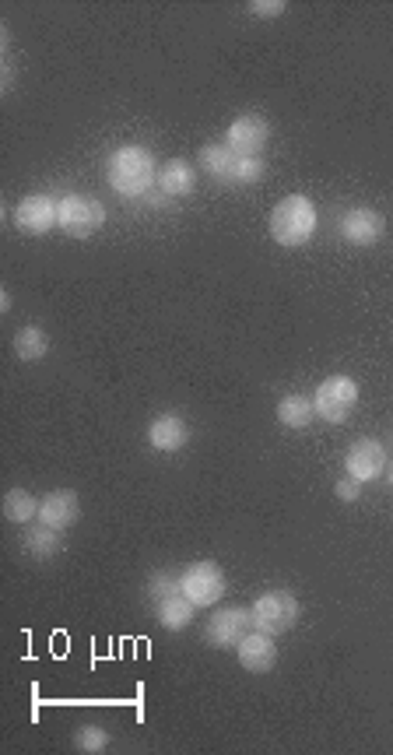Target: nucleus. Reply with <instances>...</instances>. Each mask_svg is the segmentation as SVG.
Listing matches in <instances>:
<instances>
[{
    "label": "nucleus",
    "mask_w": 393,
    "mask_h": 755,
    "mask_svg": "<svg viewBox=\"0 0 393 755\" xmlns=\"http://www.w3.org/2000/svg\"><path fill=\"white\" fill-rule=\"evenodd\" d=\"M106 176L116 194L144 197L158 183L155 155H151L148 148H141V144H123V148H116L113 155H109Z\"/></svg>",
    "instance_id": "nucleus-1"
},
{
    "label": "nucleus",
    "mask_w": 393,
    "mask_h": 755,
    "mask_svg": "<svg viewBox=\"0 0 393 755\" xmlns=\"http://www.w3.org/2000/svg\"><path fill=\"white\" fill-rule=\"evenodd\" d=\"M316 232V204L306 194H288L271 211V239L278 246H302Z\"/></svg>",
    "instance_id": "nucleus-2"
},
{
    "label": "nucleus",
    "mask_w": 393,
    "mask_h": 755,
    "mask_svg": "<svg viewBox=\"0 0 393 755\" xmlns=\"http://www.w3.org/2000/svg\"><path fill=\"white\" fill-rule=\"evenodd\" d=\"M106 225V204L88 194L60 197V229L71 239H88Z\"/></svg>",
    "instance_id": "nucleus-3"
},
{
    "label": "nucleus",
    "mask_w": 393,
    "mask_h": 755,
    "mask_svg": "<svg viewBox=\"0 0 393 755\" xmlns=\"http://www.w3.org/2000/svg\"><path fill=\"white\" fill-rule=\"evenodd\" d=\"M299 622V597L292 590H267L253 601V626L281 636Z\"/></svg>",
    "instance_id": "nucleus-4"
},
{
    "label": "nucleus",
    "mask_w": 393,
    "mask_h": 755,
    "mask_svg": "<svg viewBox=\"0 0 393 755\" xmlns=\"http://www.w3.org/2000/svg\"><path fill=\"white\" fill-rule=\"evenodd\" d=\"M313 404H316V415H320L323 422H330V425L348 422L351 411H355V404H358V383L351 380V376H327V380L316 387Z\"/></svg>",
    "instance_id": "nucleus-5"
},
{
    "label": "nucleus",
    "mask_w": 393,
    "mask_h": 755,
    "mask_svg": "<svg viewBox=\"0 0 393 755\" xmlns=\"http://www.w3.org/2000/svg\"><path fill=\"white\" fill-rule=\"evenodd\" d=\"M179 583H183V597H190V601L201 604V608L218 604L225 597V590H229L222 566H218V562H208V559L186 566L183 573H179Z\"/></svg>",
    "instance_id": "nucleus-6"
},
{
    "label": "nucleus",
    "mask_w": 393,
    "mask_h": 755,
    "mask_svg": "<svg viewBox=\"0 0 393 755\" xmlns=\"http://www.w3.org/2000/svg\"><path fill=\"white\" fill-rule=\"evenodd\" d=\"M253 629H257L253 626V608H218L208 619V626H204V636H208L211 647L229 650L239 647Z\"/></svg>",
    "instance_id": "nucleus-7"
},
{
    "label": "nucleus",
    "mask_w": 393,
    "mask_h": 755,
    "mask_svg": "<svg viewBox=\"0 0 393 755\" xmlns=\"http://www.w3.org/2000/svg\"><path fill=\"white\" fill-rule=\"evenodd\" d=\"M15 225L25 236H46L60 225V201H53L50 194L22 197L15 208Z\"/></svg>",
    "instance_id": "nucleus-8"
},
{
    "label": "nucleus",
    "mask_w": 393,
    "mask_h": 755,
    "mask_svg": "<svg viewBox=\"0 0 393 755\" xmlns=\"http://www.w3.org/2000/svg\"><path fill=\"white\" fill-rule=\"evenodd\" d=\"M271 141V127H267L264 116L257 113H243L229 123V134H225V144H229L236 155L243 159H260V151Z\"/></svg>",
    "instance_id": "nucleus-9"
},
{
    "label": "nucleus",
    "mask_w": 393,
    "mask_h": 755,
    "mask_svg": "<svg viewBox=\"0 0 393 755\" xmlns=\"http://www.w3.org/2000/svg\"><path fill=\"white\" fill-rule=\"evenodd\" d=\"M386 446L379 443V439H358V443H351V450L344 453V471H348L351 478H358V482H372V478H379L386 471Z\"/></svg>",
    "instance_id": "nucleus-10"
},
{
    "label": "nucleus",
    "mask_w": 393,
    "mask_h": 755,
    "mask_svg": "<svg viewBox=\"0 0 393 755\" xmlns=\"http://www.w3.org/2000/svg\"><path fill=\"white\" fill-rule=\"evenodd\" d=\"M386 232V222L376 208H348L341 215V239L351 246H376Z\"/></svg>",
    "instance_id": "nucleus-11"
},
{
    "label": "nucleus",
    "mask_w": 393,
    "mask_h": 755,
    "mask_svg": "<svg viewBox=\"0 0 393 755\" xmlns=\"http://www.w3.org/2000/svg\"><path fill=\"white\" fill-rule=\"evenodd\" d=\"M81 520V499L74 489H57L39 503V524L53 527V531H71Z\"/></svg>",
    "instance_id": "nucleus-12"
},
{
    "label": "nucleus",
    "mask_w": 393,
    "mask_h": 755,
    "mask_svg": "<svg viewBox=\"0 0 393 755\" xmlns=\"http://www.w3.org/2000/svg\"><path fill=\"white\" fill-rule=\"evenodd\" d=\"M236 654H239L243 671H250V675H267V671L278 664V643H274V636L264 633V629H253L236 647Z\"/></svg>",
    "instance_id": "nucleus-13"
},
{
    "label": "nucleus",
    "mask_w": 393,
    "mask_h": 755,
    "mask_svg": "<svg viewBox=\"0 0 393 755\" xmlns=\"http://www.w3.org/2000/svg\"><path fill=\"white\" fill-rule=\"evenodd\" d=\"M148 443L155 446L158 453H176L190 443V425L179 415H158L155 422L148 425Z\"/></svg>",
    "instance_id": "nucleus-14"
},
{
    "label": "nucleus",
    "mask_w": 393,
    "mask_h": 755,
    "mask_svg": "<svg viewBox=\"0 0 393 755\" xmlns=\"http://www.w3.org/2000/svg\"><path fill=\"white\" fill-rule=\"evenodd\" d=\"M201 169L218 183H232L236 187V169H239V155L229 148L225 141L218 144H204L201 148Z\"/></svg>",
    "instance_id": "nucleus-15"
},
{
    "label": "nucleus",
    "mask_w": 393,
    "mask_h": 755,
    "mask_svg": "<svg viewBox=\"0 0 393 755\" xmlns=\"http://www.w3.org/2000/svg\"><path fill=\"white\" fill-rule=\"evenodd\" d=\"M193 187H197V169H193V162L172 159L158 169V190H162V197H186L193 194Z\"/></svg>",
    "instance_id": "nucleus-16"
},
{
    "label": "nucleus",
    "mask_w": 393,
    "mask_h": 755,
    "mask_svg": "<svg viewBox=\"0 0 393 755\" xmlns=\"http://www.w3.org/2000/svg\"><path fill=\"white\" fill-rule=\"evenodd\" d=\"M193 612H197V604L190 601V597L176 594V597H165V601L155 604V619L162 629H169V633H183L186 626L193 622Z\"/></svg>",
    "instance_id": "nucleus-17"
},
{
    "label": "nucleus",
    "mask_w": 393,
    "mask_h": 755,
    "mask_svg": "<svg viewBox=\"0 0 393 755\" xmlns=\"http://www.w3.org/2000/svg\"><path fill=\"white\" fill-rule=\"evenodd\" d=\"M313 415H316L313 397H306V394H288V397H281V404H278V422L285 425V429H306V425L313 422Z\"/></svg>",
    "instance_id": "nucleus-18"
},
{
    "label": "nucleus",
    "mask_w": 393,
    "mask_h": 755,
    "mask_svg": "<svg viewBox=\"0 0 393 755\" xmlns=\"http://www.w3.org/2000/svg\"><path fill=\"white\" fill-rule=\"evenodd\" d=\"M46 352H50V338H46L43 327H22V331L15 334V355L22 362H39L46 359Z\"/></svg>",
    "instance_id": "nucleus-19"
},
{
    "label": "nucleus",
    "mask_w": 393,
    "mask_h": 755,
    "mask_svg": "<svg viewBox=\"0 0 393 755\" xmlns=\"http://www.w3.org/2000/svg\"><path fill=\"white\" fill-rule=\"evenodd\" d=\"M4 517H8L11 524H18V527L32 524V520L39 517L36 496H32V492H25V489H11L8 496H4Z\"/></svg>",
    "instance_id": "nucleus-20"
},
{
    "label": "nucleus",
    "mask_w": 393,
    "mask_h": 755,
    "mask_svg": "<svg viewBox=\"0 0 393 755\" xmlns=\"http://www.w3.org/2000/svg\"><path fill=\"white\" fill-rule=\"evenodd\" d=\"M60 534H64V531H53V527L39 524V527H32V531H25L22 545H25V552H29V555H36V559H46V555H57L60 548H64Z\"/></svg>",
    "instance_id": "nucleus-21"
},
{
    "label": "nucleus",
    "mask_w": 393,
    "mask_h": 755,
    "mask_svg": "<svg viewBox=\"0 0 393 755\" xmlns=\"http://www.w3.org/2000/svg\"><path fill=\"white\" fill-rule=\"evenodd\" d=\"M74 745H78V752L99 755L109 748V731L99 724H85V727H78V734H74Z\"/></svg>",
    "instance_id": "nucleus-22"
},
{
    "label": "nucleus",
    "mask_w": 393,
    "mask_h": 755,
    "mask_svg": "<svg viewBox=\"0 0 393 755\" xmlns=\"http://www.w3.org/2000/svg\"><path fill=\"white\" fill-rule=\"evenodd\" d=\"M176 594H183L179 576L169 573V569H158V573L151 576V583H148V597L158 604V601H165V597H176Z\"/></svg>",
    "instance_id": "nucleus-23"
},
{
    "label": "nucleus",
    "mask_w": 393,
    "mask_h": 755,
    "mask_svg": "<svg viewBox=\"0 0 393 755\" xmlns=\"http://www.w3.org/2000/svg\"><path fill=\"white\" fill-rule=\"evenodd\" d=\"M260 176H264V162H260V159H243V155H239L236 187H246V183H257Z\"/></svg>",
    "instance_id": "nucleus-24"
},
{
    "label": "nucleus",
    "mask_w": 393,
    "mask_h": 755,
    "mask_svg": "<svg viewBox=\"0 0 393 755\" xmlns=\"http://www.w3.org/2000/svg\"><path fill=\"white\" fill-rule=\"evenodd\" d=\"M285 11H288L285 0H250L253 18H278V15H285Z\"/></svg>",
    "instance_id": "nucleus-25"
},
{
    "label": "nucleus",
    "mask_w": 393,
    "mask_h": 755,
    "mask_svg": "<svg viewBox=\"0 0 393 755\" xmlns=\"http://www.w3.org/2000/svg\"><path fill=\"white\" fill-rule=\"evenodd\" d=\"M337 499H341V503H358V499H362V482H358V478H341V482H337Z\"/></svg>",
    "instance_id": "nucleus-26"
},
{
    "label": "nucleus",
    "mask_w": 393,
    "mask_h": 755,
    "mask_svg": "<svg viewBox=\"0 0 393 755\" xmlns=\"http://www.w3.org/2000/svg\"><path fill=\"white\" fill-rule=\"evenodd\" d=\"M8 310H11V295L0 292V313H8Z\"/></svg>",
    "instance_id": "nucleus-27"
},
{
    "label": "nucleus",
    "mask_w": 393,
    "mask_h": 755,
    "mask_svg": "<svg viewBox=\"0 0 393 755\" xmlns=\"http://www.w3.org/2000/svg\"><path fill=\"white\" fill-rule=\"evenodd\" d=\"M386 475H390V485H393V464H386Z\"/></svg>",
    "instance_id": "nucleus-28"
}]
</instances>
